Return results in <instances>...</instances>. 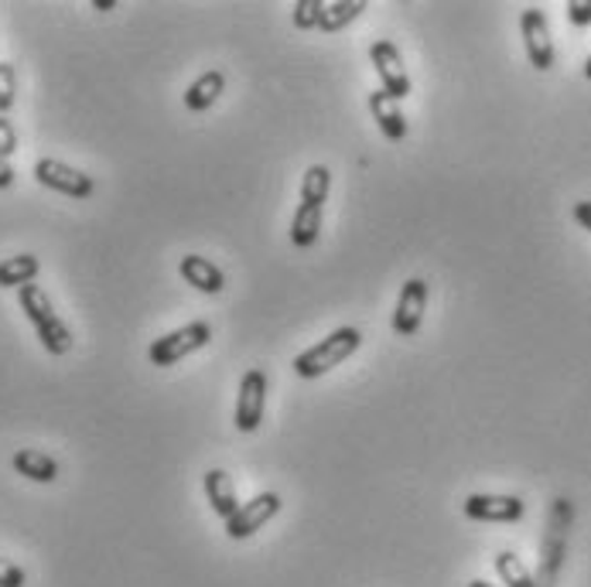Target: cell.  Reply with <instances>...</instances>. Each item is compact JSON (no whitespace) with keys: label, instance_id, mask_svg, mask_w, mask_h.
I'll list each match as a JSON object with an SVG mask.
<instances>
[{"label":"cell","instance_id":"484cf974","mask_svg":"<svg viewBox=\"0 0 591 587\" xmlns=\"http://www.w3.org/2000/svg\"><path fill=\"white\" fill-rule=\"evenodd\" d=\"M571 216H575V222H578L581 229H588V232H591V202H575Z\"/></svg>","mask_w":591,"mask_h":587},{"label":"cell","instance_id":"7c38bea8","mask_svg":"<svg viewBox=\"0 0 591 587\" xmlns=\"http://www.w3.org/2000/svg\"><path fill=\"white\" fill-rule=\"evenodd\" d=\"M178 270H181V277L192 284L196 291H202V294H223V288H226V277H223V270L212 264V260H205V256H181V264H178Z\"/></svg>","mask_w":591,"mask_h":587},{"label":"cell","instance_id":"7a4b0ae2","mask_svg":"<svg viewBox=\"0 0 591 587\" xmlns=\"http://www.w3.org/2000/svg\"><path fill=\"white\" fill-rule=\"evenodd\" d=\"M360 345H363V332L345 324V328H339V332L328 335L325 342L312 345L309 352H301V356L294 359V372L301 375V380H318V375H325L328 369L342 366Z\"/></svg>","mask_w":591,"mask_h":587},{"label":"cell","instance_id":"e0dca14e","mask_svg":"<svg viewBox=\"0 0 591 587\" xmlns=\"http://www.w3.org/2000/svg\"><path fill=\"white\" fill-rule=\"evenodd\" d=\"M318 232H322V208L318 205H298V213L291 219V243L298 250H309L318 243Z\"/></svg>","mask_w":591,"mask_h":587},{"label":"cell","instance_id":"277c9868","mask_svg":"<svg viewBox=\"0 0 591 587\" xmlns=\"http://www.w3.org/2000/svg\"><path fill=\"white\" fill-rule=\"evenodd\" d=\"M264 404H267V372L264 369H250L240 380V393H236V431L253 434L264 420Z\"/></svg>","mask_w":591,"mask_h":587},{"label":"cell","instance_id":"8fae6325","mask_svg":"<svg viewBox=\"0 0 591 587\" xmlns=\"http://www.w3.org/2000/svg\"><path fill=\"white\" fill-rule=\"evenodd\" d=\"M369 113H373V120L380 124V130L387 133V140H393V144H400V140L407 137V120H404V113H400V106H397V100L390 97V92H383V89L369 92Z\"/></svg>","mask_w":591,"mask_h":587},{"label":"cell","instance_id":"f1b7e54d","mask_svg":"<svg viewBox=\"0 0 591 587\" xmlns=\"http://www.w3.org/2000/svg\"><path fill=\"white\" fill-rule=\"evenodd\" d=\"M584 79L591 82V55H588V62H584Z\"/></svg>","mask_w":591,"mask_h":587},{"label":"cell","instance_id":"4fadbf2b","mask_svg":"<svg viewBox=\"0 0 591 587\" xmlns=\"http://www.w3.org/2000/svg\"><path fill=\"white\" fill-rule=\"evenodd\" d=\"M205 499H209L212 512L223 515V520H229V515L243 506L240 499H236V485H232V478L223 472V468H212V472H205Z\"/></svg>","mask_w":591,"mask_h":587},{"label":"cell","instance_id":"6da1fadb","mask_svg":"<svg viewBox=\"0 0 591 587\" xmlns=\"http://www.w3.org/2000/svg\"><path fill=\"white\" fill-rule=\"evenodd\" d=\"M17 304L21 311L28 315V321L35 324V332L45 345V352H52V356H65L68 348H73V332L65 328V321L55 315L49 294H45L38 284H28L17 291Z\"/></svg>","mask_w":591,"mask_h":587},{"label":"cell","instance_id":"2e32d148","mask_svg":"<svg viewBox=\"0 0 591 587\" xmlns=\"http://www.w3.org/2000/svg\"><path fill=\"white\" fill-rule=\"evenodd\" d=\"M41 264L35 253H21V256H8L4 264H0V288H28L32 280L38 277Z\"/></svg>","mask_w":591,"mask_h":587},{"label":"cell","instance_id":"ba28073f","mask_svg":"<svg viewBox=\"0 0 591 587\" xmlns=\"http://www.w3.org/2000/svg\"><path fill=\"white\" fill-rule=\"evenodd\" d=\"M277 512H280V496H277V492H260L256 499L243 502L240 509L229 515L226 533H229V539H250L256 529H264Z\"/></svg>","mask_w":591,"mask_h":587},{"label":"cell","instance_id":"9a60e30c","mask_svg":"<svg viewBox=\"0 0 591 587\" xmlns=\"http://www.w3.org/2000/svg\"><path fill=\"white\" fill-rule=\"evenodd\" d=\"M223 89H226V76L219 73V68H209V73H202L192 86H188L185 106L192 113H205L212 103L223 97Z\"/></svg>","mask_w":591,"mask_h":587},{"label":"cell","instance_id":"ffe728a7","mask_svg":"<svg viewBox=\"0 0 591 587\" xmlns=\"http://www.w3.org/2000/svg\"><path fill=\"white\" fill-rule=\"evenodd\" d=\"M495 574H500V580L506 587H537L530 571L524 567V560H519L516 553H510V550H503L500 557H495Z\"/></svg>","mask_w":591,"mask_h":587},{"label":"cell","instance_id":"83f0119b","mask_svg":"<svg viewBox=\"0 0 591 587\" xmlns=\"http://www.w3.org/2000/svg\"><path fill=\"white\" fill-rule=\"evenodd\" d=\"M92 8H97V11H113L116 4H113V0H92Z\"/></svg>","mask_w":591,"mask_h":587},{"label":"cell","instance_id":"30bf717a","mask_svg":"<svg viewBox=\"0 0 591 587\" xmlns=\"http://www.w3.org/2000/svg\"><path fill=\"white\" fill-rule=\"evenodd\" d=\"M462 512L479 523H516L524 520L527 506L516 496H468L462 502Z\"/></svg>","mask_w":591,"mask_h":587},{"label":"cell","instance_id":"5bb4252c","mask_svg":"<svg viewBox=\"0 0 591 587\" xmlns=\"http://www.w3.org/2000/svg\"><path fill=\"white\" fill-rule=\"evenodd\" d=\"M11 464H14V472L25 475L28 482L49 485V482L59 478V461L52 455H45V451H35V448H21Z\"/></svg>","mask_w":591,"mask_h":587},{"label":"cell","instance_id":"cb8c5ba5","mask_svg":"<svg viewBox=\"0 0 591 587\" xmlns=\"http://www.w3.org/2000/svg\"><path fill=\"white\" fill-rule=\"evenodd\" d=\"M17 151V130L8 116H0V157H11Z\"/></svg>","mask_w":591,"mask_h":587},{"label":"cell","instance_id":"7402d4cb","mask_svg":"<svg viewBox=\"0 0 591 587\" xmlns=\"http://www.w3.org/2000/svg\"><path fill=\"white\" fill-rule=\"evenodd\" d=\"M14 100H17V73L11 62H0V116H8Z\"/></svg>","mask_w":591,"mask_h":587},{"label":"cell","instance_id":"44dd1931","mask_svg":"<svg viewBox=\"0 0 591 587\" xmlns=\"http://www.w3.org/2000/svg\"><path fill=\"white\" fill-rule=\"evenodd\" d=\"M322 14H325L322 0H298V4H294V28L315 31L322 25Z\"/></svg>","mask_w":591,"mask_h":587},{"label":"cell","instance_id":"d6986e66","mask_svg":"<svg viewBox=\"0 0 591 587\" xmlns=\"http://www.w3.org/2000/svg\"><path fill=\"white\" fill-rule=\"evenodd\" d=\"M363 11H366L363 0H336V4H325V14H322L318 31L336 35V31H342L345 25H352V21H356Z\"/></svg>","mask_w":591,"mask_h":587},{"label":"cell","instance_id":"4316f807","mask_svg":"<svg viewBox=\"0 0 591 587\" xmlns=\"http://www.w3.org/2000/svg\"><path fill=\"white\" fill-rule=\"evenodd\" d=\"M14 184V168L8 157H0V188H11Z\"/></svg>","mask_w":591,"mask_h":587},{"label":"cell","instance_id":"d4e9b609","mask_svg":"<svg viewBox=\"0 0 591 587\" xmlns=\"http://www.w3.org/2000/svg\"><path fill=\"white\" fill-rule=\"evenodd\" d=\"M0 587H25V571L0 557Z\"/></svg>","mask_w":591,"mask_h":587},{"label":"cell","instance_id":"f546056e","mask_svg":"<svg viewBox=\"0 0 591 587\" xmlns=\"http://www.w3.org/2000/svg\"><path fill=\"white\" fill-rule=\"evenodd\" d=\"M468 587H495V584H486V580H471Z\"/></svg>","mask_w":591,"mask_h":587},{"label":"cell","instance_id":"603a6c76","mask_svg":"<svg viewBox=\"0 0 591 587\" xmlns=\"http://www.w3.org/2000/svg\"><path fill=\"white\" fill-rule=\"evenodd\" d=\"M567 21H571L575 28H588L591 25V0H571V4H567Z\"/></svg>","mask_w":591,"mask_h":587},{"label":"cell","instance_id":"5b68a950","mask_svg":"<svg viewBox=\"0 0 591 587\" xmlns=\"http://www.w3.org/2000/svg\"><path fill=\"white\" fill-rule=\"evenodd\" d=\"M369 62L376 68V76L383 82V92H390L393 100H404L411 97V76H407V65L400 59V49L393 41L380 38L369 44Z\"/></svg>","mask_w":591,"mask_h":587},{"label":"cell","instance_id":"3957f363","mask_svg":"<svg viewBox=\"0 0 591 587\" xmlns=\"http://www.w3.org/2000/svg\"><path fill=\"white\" fill-rule=\"evenodd\" d=\"M209 342H212V324H209V321H192V324L178 328V332L161 335V339L148 348V359H151V366L164 369V366H175V362L188 359L192 352L205 348Z\"/></svg>","mask_w":591,"mask_h":587},{"label":"cell","instance_id":"8992f818","mask_svg":"<svg viewBox=\"0 0 591 587\" xmlns=\"http://www.w3.org/2000/svg\"><path fill=\"white\" fill-rule=\"evenodd\" d=\"M519 31H524V44H527V59L537 73H548L554 68V38H551V25L548 14L540 8H527L519 14Z\"/></svg>","mask_w":591,"mask_h":587},{"label":"cell","instance_id":"ac0fdd59","mask_svg":"<svg viewBox=\"0 0 591 587\" xmlns=\"http://www.w3.org/2000/svg\"><path fill=\"white\" fill-rule=\"evenodd\" d=\"M328 192H332V171H328L325 164H312L301 178V202L322 208L328 202Z\"/></svg>","mask_w":591,"mask_h":587},{"label":"cell","instance_id":"9c48e42d","mask_svg":"<svg viewBox=\"0 0 591 587\" xmlns=\"http://www.w3.org/2000/svg\"><path fill=\"white\" fill-rule=\"evenodd\" d=\"M424 308H428V284H424L420 277H414L400 288L397 308H393V332L400 339L417 335V328L424 321Z\"/></svg>","mask_w":591,"mask_h":587},{"label":"cell","instance_id":"52a82bcc","mask_svg":"<svg viewBox=\"0 0 591 587\" xmlns=\"http://www.w3.org/2000/svg\"><path fill=\"white\" fill-rule=\"evenodd\" d=\"M35 178H38V184L52 188V192L68 195V199H89L92 192H97V181H92L89 175L68 168V164H62L55 157H41L35 164Z\"/></svg>","mask_w":591,"mask_h":587}]
</instances>
